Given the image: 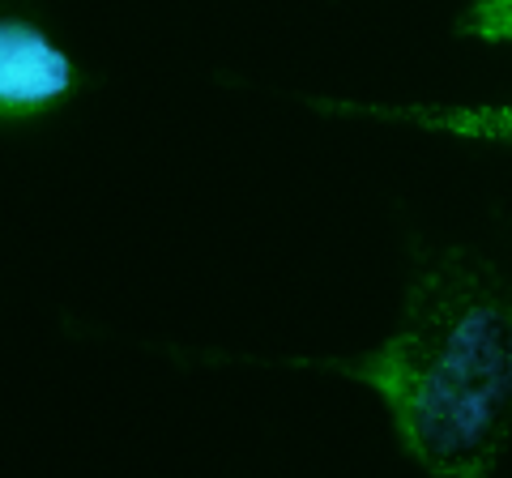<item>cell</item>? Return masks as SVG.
Returning <instances> with one entry per match:
<instances>
[{
	"label": "cell",
	"instance_id": "obj_1",
	"mask_svg": "<svg viewBox=\"0 0 512 478\" xmlns=\"http://www.w3.org/2000/svg\"><path fill=\"white\" fill-rule=\"evenodd\" d=\"M372 389L431 478H483L512 449V274L461 244H414L402 321L350 359H291Z\"/></svg>",
	"mask_w": 512,
	"mask_h": 478
},
{
	"label": "cell",
	"instance_id": "obj_2",
	"mask_svg": "<svg viewBox=\"0 0 512 478\" xmlns=\"http://www.w3.org/2000/svg\"><path fill=\"white\" fill-rule=\"evenodd\" d=\"M82 90V69L43 22L5 13L0 22V120L5 129H30Z\"/></svg>",
	"mask_w": 512,
	"mask_h": 478
},
{
	"label": "cell",
	"instance_id": "obj_3",
	"mask_svg": "<svg viewBox=\"0 0 512 478\" xmlns=\"http://www.w3.org/2000/svg\"><path fill=\"white\" fill-rule=\"evenodd\" d=\"M320 116L338 120H380L414 124L423 133H444L461 141H491L512 150V103H359V99H303Z\"/></svg>",
	"mask_w": 512,
	"mask_h": 478
},
{
	"label": "cell",
	"instance_id": "obj_4",
	"mask_svg": "<svg viewBox=\"0 0 512 478\" xmlns=\"http://www.w3.org/2000/svg\"><path fill=\"white\" fill-rule=\"evenodd\" d=\"M453 30L474 43H512V0H470Z\"/></svg>",
	"mask_w": 512,
	"mask_h": 478
}]
</instances>
